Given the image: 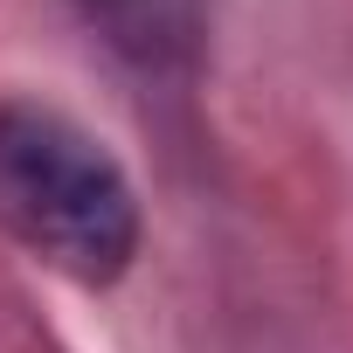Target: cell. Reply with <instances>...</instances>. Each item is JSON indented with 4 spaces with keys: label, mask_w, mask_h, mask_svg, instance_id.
Wrapping results in <instances>:
<instances>
[{
    "label": "cell",
    "mask_w": 353,
    "mask_h": 353,
    "mask_svg": "<svg viewBox=\"0 0 353 353\" xmlns=\"http://www.w3.org/2000/svg\"><path fill=\"white\" fill-rule=\"evenodd\" d=\"M0 229L77 284H118L139 256V194L70 111L0 97Z\"/></svg>",
    "instance_id": "obj_1"
},
{
    "label": "cell",
    "mask_w": 353,
    "mask_h": 353,
    "mask_svg": "<svg viewBox=\"0 0 353 353\" xmlns=\"http://www.w3.org/2000/svg\"><path fill=\"white\" fill-rule=\"evenodd\" d=\"M70 8L139 77L188 83L208 56V0H70Z\"/></svg>",
    "instance_id": "obj_2"
}]
</instances>
